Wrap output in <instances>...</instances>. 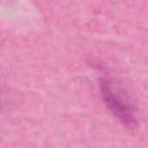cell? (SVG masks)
<instances>
[{"label":"cell","instance_id":"6da1fadb","mask_svg":"<svg viewBox=\"0 0 148 148\" xmlns=\"http://www.w3.org/2000/svg\"><path fill=\"white\" fill-rule=\"evenodd\" d=\"M101 89L103 100L110 112L124 124L133 125L136 121L135 112L124 92L113 81L106 77L101 80Z\"/></svg>","mask_w":148,"mask_h":148}]
</instances>
